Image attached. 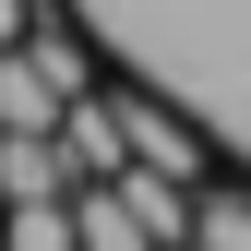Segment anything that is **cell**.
Instances as JSON below:
<instances>
[{"label": "cell", "instance_id": "obj_1", "mask_svg": "<svg viewBox=\"0 0 251 251\" xmlns=\"http://www.w3.org/2000/svg\"><path fill=\"white\" fill-rule=\"evenodd\" d=\"M60 155H72V179H120V168H132L120 96H72V108H60Z\"/></svg>", "mask_w": 251, "mask_h": 251}, {"label": "cell", "instance_id": "obj_2", "mask_svg": "<svg viewBox=\"0 0 251 251\" xmlns=\"http://www.w3.org/2000/svg\"><path fill=\"white\" fill-rule=\"evenodd\" d=\"M60 192H72L60 132H0V203H60Z\"/></svg>", "mask_w": 251, "mask_h": 251}, {"label": "cell", "instance_id": "obj_3", "mask_svg": "<svg viewBox=\"0 0 251 251\" xmlns=\"http://www.w3.org/2000/svg\"><path fill=\"white\" fill-rule=\"evenodd\" d=\"M72 227H84V251H155L144 203L120 192V179H72Z\"/></svg>", "mask_w": 251, "mask_h": 251}, {"label": "cell", "instance_id": "obj_4", "mask_svg": "<svg viewBox=\"0 0 251 251\" xmlns=\"http://www.w3.org/2000/svg\"><path fill=\"white\" fill-rule=\"evenodd\" d=\"M0 132H60V84L36 72V48H0Z\"/></svg>", "mask_w": 251, "mask_h": 251}, {"label": "cell", "instance_id": "obj_5", "mask_svg": "<svg viewBox=\"0 0 251 251\" xmlns=\"http://www.w3.org/2000/svg\"><path fill=\"white\" fill-rule=\"evenodd\" d=\"M120 132H132V155H144V168H168V179H203V144H192V120H168V108L120 96Z\"/></svg>", "mask_w": 251, "mask_h": 251}, {"label": "cell", "instance_id": "obj_6", "mask_svg": "<svg viewBox=\"0 0 251 251\" xmlns=\"http://www.w3.org/2000/svg\"><path fill=\"white\" fill-rule=\"evenodd\" d=\"M0 251H84L72 192H60V203H0Z\"/></svg>", "mask_w": 251, "mask_h": 251}, {"label": "cell", "instance_id": "obj_7", "mask_svg": "<svg viewBox=\"0 0 251 251\" xmlns=\"http://www.w3.org/2000/svg\"><path fill=\"white\" fill-rule=\"evenodd\" d=\"M192 239L203 251H251V192H215V179H203V192H192Z\"/></svg>", "mask_w": 251, "mask_h": 251}, {"label": "cell", "instance_id": "obj_8", "mask_svg": "<svg viewBox=\"0 0 251 251\" xmlns=\"http://www.w3.org/2000/svg\"><path fill=\"white\" fill-rule=\"evenodd\" d=\"M24 48H36V72L60 84V108H72V96H96V72H84V48H72V36H60V24H48V12H36V36H24Z\"/></svg>", "mask_w": 251, "mask_h": 251}, {"label": "cell", "instance_id": "obj_9", "mask_svg": "<svg viewBox=\"0 0 251 251\" xmlns=\"http://www.w3.org/2000/svg\"><path fill=\"white\" fill-rule=\"evenodd\" d=\"M12 36H36V0H0V48Z\"/></svg>", "mask_w": 251, "mask_h": 251}]
</instances>
